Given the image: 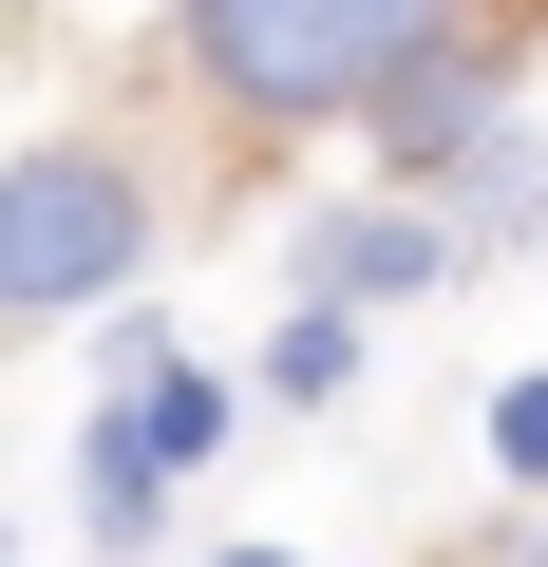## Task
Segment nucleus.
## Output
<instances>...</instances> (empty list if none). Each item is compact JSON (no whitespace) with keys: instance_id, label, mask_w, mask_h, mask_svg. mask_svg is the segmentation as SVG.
<instances>
[{"instance_id":"8","label":"nucleus","mask_w":548,"mask_h":567,"mask_svg":"<svg viewBox=\"0 0 548 567\" xmlns=\"http://www.w3.org/2000/svg\"><path fill=\"white\" fill-rule=\"evenodd\" d=\"M227 567H285V548H227Z\"/></svg>"},{"instance_id":"5","label":"nucleus","mask_w":548,"mask_h":567,"mask_svg":"<svg viewBox=\"0 0 548 567\" xmlns=\"http://www.w3.org/2000/svg\"><path fill=\"white\" fill-rule=\"evenodd\" d=\"M454 265H473V227H454V208H379V189L303 208V303H435Z\"/></svg>"},{"instance_id":"9","label":"nucleus","mask_w":548,"mask_h":567,"mask_svg":"<svg viewBox=\"0 0 548 567\" xmlns=\"http://www.w3.org/2000/svg\"><path fill=\"white\" fill-rule=\"evenodd\" d=\"M529 567H548V511H529Z\"/></svg>"},{"instance_id":"6","label":"nucleus","mask_w":548,"mask_h":567,"mask_svg":"<svg viewBox=\"0 0 548 567\" xmlns=\"http://www.w3.org/2000/svg\"><path fill=\"white\" fill-rule=\"evenodd\" d=\"M341 379H360V322H341V303H285V341H265V398H285V416H322Z\"/></svg>"},{"instance_id":"7","label":"nucleus","mask_w":548,"mask_h":567,"mask_svg":"<svg viewBox=\"0 0 548 567\" xmlns=\"http://www.w3.org/2000/svg\"><path fill=\"white\" fill-rule=\"evenodd\" d=\"M492 454H510V473H529V492H548V360H529V379H510V398H492Z\"/></svg>"},{"instance_id":"2","label":"nucleus","mask_w":548,"mask_h":567,"mask_svg":"<svg viewBox=\"0 0 548 567\" xmlns=\"http://www.w3.org/2000/svg\"><path fill=\"white\" fill-rule=\"evenodd\" d=\"M208 435H227V398L170 360V322H114V398H95V435H76V529H95V567H152V529H170V492L208 473Z\"/></svg>"},{"instance_id":"3","label":"nucleus","mask_w":548,"mask_h":567,"mask_svg":"<svg viewBox=\"0 0 548 567\" xmlns=\"http://www.w3.org/2000/svg\"><path fill=\"white\" fill-rule=\"evenodd\" d=\"M133 265H152V171H114L95 133H58V152L0 171V322H76Z\"/></svg>"},{"instance_id":"4","label":"nucleus","mask_w":548,"mask_h":567,"mask_svg":"<svg viewBox=\"0 0 548 567\" xmlns=\"http://www.w3.org/2000/svg\"><path fill=\"white\" fill-rule=\"evenodd\" d=\"M510 76H529V58H510V20H473V39H454V58H435V76H416V95L379 114V152H397V171H416V189L454 208V189H473V171L510 152Z\"/></svg>"},{"instance_id":"1","label":"nucleus","mask_w":548,"mask_h":567,"mask_svg":"<svg viewBox=\"0 0 548 567\" xmlns=\"http://www.w3.org/2000/svg\"><path fill=\"white\" fill-rule=\"evenodd\" d=\"M170 39L189 76L246 114V133H379L454 39H473V0H170Z\"/></svg>"}]
</instances>
